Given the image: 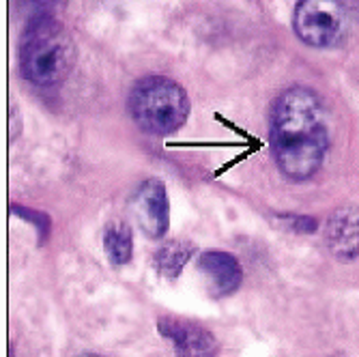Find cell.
<instances>
[{"instance_id":"1","label":"cell","mask_w":359,"mask_h":357,"mask_svg":"<svg viewBox=\"0 0 359 357\" xmlns=\"http://www.w3.org/2000/svg\"><path fill=\"white\" fill-rule=\"evenodd\" d=\"M269 142L276 166L290 181L310 179L330 149V132L320 97L306 86H290L271 108Z\"/></svg>"},{"instance_id":"2","label":"cell","mask_w":359,"mask_h":357,"mask_svg":"<svg viewBox=\"0 0 359 357\" xmlns=\"http://www.w3.org/2000/svg\"><path fill=\"white\" fill-rule=\"evenodd\" d=\"M76 67V41L54 15L28 20L20 43V72L30 84L50 88Z\"/></svg>"},{"instance_id":"3","label":"cell","mask_w":359,"mask_h":357,"mask_svg":"<svg viewBox=\"0 0 359 357\" xmlns=\"http://www.w3.org/2000/svg\"><path fill=\"white\" fill-rule=\"evenodd\" d=\"M129 114L147 134H172L189 116V97L181 84L166 76L140 78L129 93Z\"/></svg>"},{"instance_id":"4","label":"cell","mask_w":359,"mask_h":357,"mask_svg":"<svg viewBox=\"0 0 359 357\" xmlns=\"http://www.w3.org/2000/svg\"><path fill=\"white\" fill-rule=\"evenodd\" d=\"M292 30L310 48H330L342 37L344 5L340 0H299Z\"/></svg>"},{"instance_id":"5","label":"cell","mask_w":359,"mask_h":357,"mask_svg":"<svg viewBox=\"0 0 359 357\" xmlns=\"http://www.w3.org/2000/svg\"><path fill=\"white\" fill-rule=\"evenodd\" d=\"M157 330L166 340L172 342L179 357H217L219 344L215 336L201 323L181 316H161Z\"/></svg>"},{"instance_id":"6","label":"cell","mask_w":359,"mask_h":357,"mask_svg":"<svg viewBox=\"0 0 359 357\" xmlns=\"http://www.w3.org/2000/svg\"><path fill=\"white\" fill-rule=\"evenodd\" d=\"M134 215L140 229L151 239H159L168 233L170 226V203L166 185L159 179H147L134 194Z\"/></svg>"},{"instance_id":"7","label":"cell","mask_w":359,"mask_h":357,"mask_svg":"<svg viewBox=\"0 0 359 357\" xmlns=\"http://www.w3.org/2000/svg\"><path fill=\"white\" fill-rule=\"evenodd\" d=\"M325 245L338 261H353L359 256V207L342 205L332 211L325 224Z\"/></svg>"},{"instance_id":"8","label":"cell","mask_w":359,"mask_h":357,"mask_svg":"<svg viewBox=\"0 0 359 357\" xmlns=\"http://www.w3.org/2000/svg\"><path fill=\"white\" fill-rule=\"evenodd\" d=\"M198 267L205 274L207 282L211 284V293L213 297H226L233 295L235 290L243 282V269L241 263L237 261V256L211 250L201 254L198 258Z\"/></svg>"},{"instance_id":"9","label":"cell","mask_w":359,"mask_h":357,"mask_svg":"<svg viewBox=\"0 0 359 357\" xmlns=\"http://www.w3.org/2000/svg\"><path fill=\"white\" fill-rule=\"evenodd\" d=\"M196 245L187 239H170L166 243H161L159 250L153 256V265L159 276H164L168 280H175L181 276L183 267L189 263V258L194 256Z\"/></svg>"},{"instance_id":"10","label":"cell","mask_w":359,"mask_h":357,"mask_svg":"<svg viewBox=\"0 0 359 357\" xmlns=\"http://www.w3.org/2000/svg\"><path fill=\"white\" fill-rule=\"evenodd\" d=\"M104 248H106V254L110 258V263L114 267H123L132 261L134 256V235H132V229L121 222V220H114L106 226V233H104Z\"/></svg>"},{"instance_id":"11","label":"cell","mask_w":359,"mask_h":357,"mask_svg":"<svg viewBox=\"0 0 359 357\" xmlns=\"http://www.w3.org/2000/svg\"><path fill=\"white\" fill-rule=\"evenodd\" d=\"M56 5H58V0H15V7L22 9L28 20L54 15Z\"/></svg>"},{"instance_id":"12","label":"cell","mask_w":359,"mask_h":357,"mask_svg":"<svg viewBox=\"0 0 359 357\" xmlns=\"http://www.w3.org/2000/svg\"><path fill=\"white\" fill-rule=\"evenodd\" d=\"M11 211H15V215H20V217H24V220H28V222H32L37 226V229L43 233V235H48V231H50V217L46 215V213H37V211H28V209H24V207H13Z\"/></svg>"},{"instance_id":"13","label":"cell","mask_w":359,"mask_h":357,"mask_svg":"<svg viewBox=\"0 0 359 357\" xmlns=\"http://www.w3.org/2000/svg\"><path fill=\"white\" fill-rule=\"evenodd\" d=\"M284 222L288 224V231L295 233H312L316 229V220L310 215H286Z\"/></svg>"},{"instance_id":"14","label":"cell","mask_w":359,"mask_h":357,"mask_svg":"<svg viewBox=\"0 0 359 357\" xmlns=\"http://www.w3.org/2000/svg\"><path fill=\"white\" fill-rule=\"evenodd\" d=\"M330 357H344V355H330Z\"/></svg>"},{"instance_id":"15","label":"cell","mask_w":359,"mask_h":357,"mask_svg":"<svg viewBox=\"0 0 359 357\" xmlns=\"http://www.w3.org/2000/svg\"><path fill=\"white\" fill-rule=\"evenodd\" d=\"M357 7H359V0H357Z\"/></svg>"}]
</instances>
